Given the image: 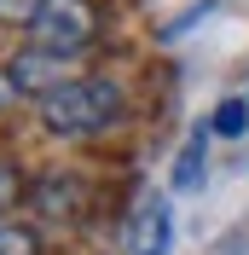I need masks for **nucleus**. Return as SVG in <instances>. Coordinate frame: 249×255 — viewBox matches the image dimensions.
<instances>
[{"label": "nucleus", "mask_w": 249, "mask_h": 255, "mask_svg": "<svg viewBox=\"0 0 249 255\" xmlns=\"http://www.w3.org/2000/svg\"><path fill=\"white\" fill-rule=\"evenodd\" d=\"M116 111H122V93H116V81H105V76H76V81H64L58 93L41 99V122H47L52 133H70V139L110 128Z\"/></svg>", "instance_id": "f257e3e1"}, {"label": "nucleus", "mask_w": 249, "mask_h": 255, "mask_svg": "<svg viewBox=\"0 0 249 255\" xmlns=\"http://www.w3.org/2000/svg\"><path fill=\"white\" fill-rule=\"evenodd\" d=\"M93 29H99V17H93L87 0H41L35 17H29L35 47L64 52V58H76L81 47H93Z\"/></svg>", "instance_id": "f03ea898"}, {"label": "nucleus", "mask_w": 249, "mask_h": 255, "mask_svg": "<svg viewBox=\"0 0 249 255\" xmlns=\"http://www.w3.org/2000/svg\"><path fill=\"white\" fill-rule=\"evenodd\" d=\"M70 64H76V58H64V52L29 47V52H17V58H12L6 81H12L17 93H35V99H47V93H58L64 81H76V76H70Z\"/></svg>", "instance_id": "7ed1b4c3"}, {"label": "nucleus", "mask_w": 249, "mask_h": 255, "mask_svg": "<svg viewBox=\"0 0 249 255\" xmlns=\"http://www.w3.org/2000/svg\"><path fill=\"white\" fill-rule=\"evenodd\" d=\"M168 244H174V209H168V197H151V203L133 215L127 250L133 255H168Z\"/></svg>", "instance_id": "20e7f679"}, {"label": "nucleus", "mask_w": 249, "mask_h": 255, "mask_svg": "<svg viewBox=\"0 0 249 255\" xmlns=\"http://www.w3.org/2000/svg\"><path fill=\"white\" fill-rule=\"evenodd\" d=\"M203 157H209V128H197L180 145V157H174V191H197L203 186Z\"/></svg>", "instance_id": "39448f33"}, {"label": "nucleus", "mask_w": 249, "mask_h": 255, "mask_svg": "<svg viewBox=\"0 0 249 255\" xmlns=\"http://www.w3.org/2000/svg\"><path fill=\"white\" fill-rule=\"evenodd\" d=\"M81 203H87V197H81V186L76 180H47V186H41V209H47V215H81Z\"/></svg>", "instance_id": "423d86ee"}, {"label": "nucleus", "mask_w": 249, "mask_h": 255, "mask_svg": "<svg viewBox=\"0 0 249 255\" xmlns=\"http://www.w3.org/2000/svg\"><path fill=\"white\" fill-rule=\"evenodd\" d=\"M209 128H215L220 139H238V133L249 128V99H226V105L215 111V122H209Z\"/></svg>", "instance_id": "0eeeda50"}, {"label": "nucleus", "mask_w": 249, "mask_h": 255, "mask_svg": "<svg viewBox=\"0 0 249 255\" xmlns=\"http://www.w3.org/2000/svg\"><path fill=\"white\" fill-rule=\"evenodd\" d=\"M0 255H35V232H23V226L0 221Z\"/></svg>", "instance_id": "6e6552de"}, {"label": "nucleus", "mask_w": 249, "mask_h": 255, "mask_svg": "<svg viewBox=\"0 0 249 255\" xmlns=\"http://www.w3.org/2000/svg\"><path fill=\"white\" fill-rule=\"evenodd\" d=\"M35 6H41V0H0V17H6V23H17V17L29 23V17H35Z\"/></svg>", "instance_id": "1a4fd4ad"}, {"label": "nucleus", "mask_w": 249, "mask_h": 255, "mask_svg": "<svg viewBox=\"0 0 249 255\" xmlns=\"http://www.w3.org/2000/svg\"><path fill=\"white\" fill-rule=\"evenodd\" d=\"M12 203V174H6V168H0V209Z\"/></svg>", "instance_id": "9d476101"}, {"label": "nucleus", "mask_w": 249, "mask_h": 255, "mask_svg": "<svg viewBox=\"0 0 249 255\" xmlns=\"http://www.w3.org/2000/svg\"><path fill=\"white\" fill-rule=\"evenodd\" d=\"M12 93H17V87H12V81H6V76H0V111L12 105Z\"/></svg>", "instance_id": "9b49d317"}]
</instances>
